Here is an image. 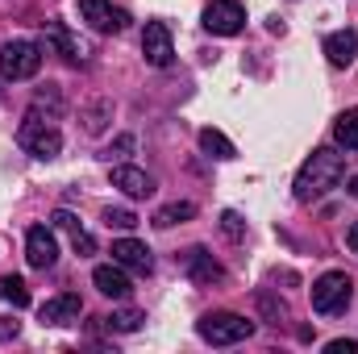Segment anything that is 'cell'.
Instances as JSON below:
<instances>
[{"label":"cell","mask_w":358,"mask_h":354,"mask_svg":"<svg viewBox=\"0 0 358 354\" xmlns=\"http://www.w3.org/2000/svg\"><path fill=\"white\" fill-rule=\"evenodd\" d=\"M346 176V159L338 155V150H313L308 159H304V167H300V176H296V200H321L325 192H334L338 183Z\"/></svg>","instance_id":"6da1fadb"},{"label":"cell","mask_w":358,"mask_h":354,"mask_svg":"<svg viewBox=\"0 0 358 354\" xmlns=\"http://www.w3.org/2000/svg\"><path fill=\"white\" fill-rule=\"evenodd\" d=\"M17 146L25 155H34V159H55L63 150V134H59L55 121H42L38 113H29L21 121V129H17Z\"/></svg>","instance_id":"7a4b0ae2"},{"label":"cell","mask_w":358,"mask_h":354,"mask_svg":"<svg viewBox=\"0 0 358 354\" xmlns=\"http://www.w3.org/2000/svg\"><path fill=\"white\" fill-rule=\"evenodd\" d=\"M196 334L208 346H238V342H246L255 334V321H246L238 313H204L200 325H196Z\"/></svg>","instance_id":"3957f363"},{"label":"cell","mask_w":358,"mask_h":354,"mask_svg":"<svg viewBox=\"0 0 358 354\" xmlns=\"http://www.w3.org/2000/svg\"><path fill=\"white\" fill-rule=\"evenodd\" d=\"M38 67H42V46H34V42H4L0 46V76L8 84L34 80Z\"/></svg>","instance_id":"277c9868"},{"label":"cell","mask_w":358,"mask_h":354,"mask_svg":"<svg viewBox=\"0 0 358 354\" xmlns=\"http://www.w3.org/2000/svg\"><path fill=\"white\" fill-rule=\"evenodd\" d=\"M350 296H355V283H350V275H346V271H325V275L313 283V309H317V313H325V317L346 313Z\"/></svg>","instance_id":"5b68a950"},{"label":"cell","mask_w":358,"mask_h":354,"mask_svg":"<svg viewBox=\"0 0 358 354\" xmlns=\"http://www.w3.org/2000/svg\"><path fill=\"white\" fill-rule=\"evenodd\" d=\"M204 29L208 34H221V38H234L246 29V8L238 0H208L204 8Z\"/></svg>","instance_id":"8992f818"},{"label":"cell","mask_w":358,"mask_h":354,"mask_svg":"<svg viewBox=\"0 0 358 354\" xmlns=\"http://www.w3.org/2000/svg\"><path fill=\"white\" fill-rule=\"evenodd\" d=\"M142 55H146L150 67H171L176 46H171V29H167V21H146V29H142Z\"/></svg>","instance_id":"52a82bcc"},{"label":"cell","mask_w":358,"mask_h":354,"mask_svg":"<svg viewBox=\"0 0 358 354\" xmlns=\"http://www.w3.org/2000/svg\"><path fill=\"white\" fill-rule=\"evenodd\" d=\"M80 17L88 21L96 34H121L129 25V17L121 8H113L108 0H80Z\"/></svg>","instance_id":"ba28073f"},{"label":"cell","mask_w":358,"mask_h":354,"mask_svg":"<svg viewBox=\"0 0 358 354\" xmlns=\"http://www.w3.org/2000/svg\"><path fill=\"white\" fill-rule=\"evenodd\" d=\"M25 259H29V267H38V271H50V267L59 263V242H55V234L46 225H34L25 234Z\"/></svg>","instance_id":"9c48e42d"},{"label":"cell","mask_w":358,"mask_h":354,"mask_svg":"<svg viewBox=\"0 0 358 354\" xmlns=\"http://www.w3.org/2000/svg\"><path fill=\"white\" fill-rule=\"evenodd\" d=\"M113 263H121L125 271H134V275H150L155 271V255L138 238H117L113 242Z\"/></svg>","instance_id":"30bf717a"},{"label":"cell","mask_w":358,"mask_h":354,"mask_svg":"<svg viewBox=\"0 0 358 354\" xmlns=\"http://www.w3.org/2000/svg\"><path fill=\"white\" fill-rule=\"evenodd\" d=\"M183 271H187L192 283H221V279H225V267L217 263L204 246H192V250L183 255Z\"/></svg>","instance_id":"8fae6325"},{"label":"cell","mask_w":358,"mask_h":354,"mask_svg":"<svg viewBox=\"0 0 358 354\" xmlns=\"http://www.w3.org/2000/svg\"><path fill=\"white\" fill-rule=\"evenodd\" d=\"M80 313H84V300L76 292H59L42 304V325H71L80 321Z\"/></svg>","instance_id":"7c38bea8"},{"label":"cell","mask_w":358,"mask_h":354,"mask_svg":"<svg viewBox=\"0 0 358 354\" xmlns=\"http://www.w3.org/2000/svg\"><path fill=\"white\" fill-rule=\"evenodd\" d=\"M92 283L104 292V296H113V300H125L129 292H134V283H129V271L121 263H100L92 271Z\"/></svg>","instance_id":"4fadbf2b"},{"label":"cell","mask_w":358,"mask_h":354,"mask_svg":"<svg viewBox=\"0 0 358 354\" xmlns=\"http://www.w3.org/2000/svg\"><path fill=\"white\" fill-rule=\"evenodd\" d=\"M46 46H55V55H63L67 63H84V42L63 25V21H46Z\"/></svg>","instance_id":"5bb4252c"},{"label":"cell","mask_w":358,"mask_h":354,"mask_svg":"<svg viewBox=\"0 0 358 354\" xmlns=\"http://www.w3.org/2000/svg\"><path fill=\"white\" fill-rule=\"evenodd\" d=\"M113 187H121L129 200H146V196H155V179L146 176L142 167H113Z\"/></svg>","instance_id":"9a60e30c"},{"label":"cell","mask_w":358,"mask_h":354,"mask_svg":"<svg viewBox=\"0 0 358 354\" xmlns=\"http://www.w3.org/2000/svg\"><path fill=\"white\" fill-rule=\"evenodd\" d=\"M358 55V34L355 29H334L329 38H325V59L334 63V67H350Z\"/></svg>","instance_id":"2e32d148"},{"label":"cell","mask_w":358,"mask_h":354,"mask_svg":"<svg viewBox=\"0 0 358 354\" xmlns=\"http://www.w3.org/2000/svg\"><path fill=\"white\" fill-rule=\"evenodd\" d=\"M200 150H204L208 159H221V163L238 155V146H234L221 129H213V125H208V129H200Z\"/></svg>","instance_id":"e0dca14e"},{"label":"cell","mask_w":358,"mask_h":354,"mask_svg":"<svg viewBox=\"0 0 358 354\" xmlns=\"http://www.w3.org/2000/svg\"><path fill=\"white\" fill-rule=\"evenodd\" d=\"M192 217H196V204H192V200H171V204H163V208L155 213V225H159V229H171V225L192 221Z\"/></svg>","instance_id":"ac0fdd59"},{"label":"cell","mask_w":358,"mask_h":354,"mask_svg":"<svg viewBox=\"0 0 358 354\" xmlns=\"http://www.w3.org/2000/svg\"><path fill=\"white\" fill-rule=\"evenodd\" d=\"M334 142L346 146V150H358V108H346V113L334 121Z\"/></svg>","instance_id":"d6986e66"},{"label":"cell","mask_w":358,"mask_h":354,"mask_svg":"<svg viewBox=\"0 0 358 354\" xmlns=\"http://www.w3.org/2000/svg\"><path fill=\"white\" fill-rule=\"evenodd\" d=\"M0 300H8L13 309H25V304H29V288H25V279H17V275H0Z\"/></svg>","instance_id":"ffe728a7"},{"label":"cell","mask_w":358,"mask_h":354,"mask_svg":"<svg viewBox=\"0 0 358 354\" xmlns=\"http://www.w3.org/2000/svg\"><path fill=\"white\" fill-rule=\"evenodd\" d=\"M142 321H146V317H142L138 309H121V313H108V317H104V325L117 330V334H134V330H142Z\"/></svg>","instance_id":"44dd1931"},{"label":"cell","mask_w":358,"mask_h":354,"mask_svg":"<svg viewBox=\"0 0 358 354\" xmlns=\"http://www.w3.org/2000/svg\"><path fill=\"white\" fill-rule=\"evenodd\" d=\"M259 309H263V317H267L271 325H283V321H287V304L275 300L271 292H259Z\"/></svg>","instance_id":"7402d4cb"},{"label":"cell","mask_w":358,"mask_h":354,"mask_svg":"<svg viewBox=\"0 0 358 354\" xmlns=\"http://www.w3.org/2000/svg\"><path fill=\"white\" fill-rule=\"evenodd\" d=\"M104 225H108V229L129 234V229L138 225V213H129V208H104Z\"/></svg>","instance_id":"603a6c76"},{"label":"cell","mask_w":358,"mask_h":354,"mask_svg":"<svg viewBox=\"0 0 358 354\" xmlns=\"http://www.w3.org/2000/svg\"><path fill=\"white\" fill-rule=\"evenodd\" d=\"M221 234H225L229 242H242V238H246V221H242L234 208H225V213H221Z\"/></svg>","instance_id":"cb8c5ba5"},{"label":"cell","mask_w":358,"mask_h":354,"mask_svg":"<svg viewBox=\"0 0 358 354\" xmlns=\"http://www.w3.org/2000/svg\"><path fill=\"white\" fill-rule=\"evenodd\" d=\"M71 246H76V255H96V238H92L88 229H71Z\"/></svg>","instance_id":"d4e9b609"},{"label":"cell","mask_w":358,"mask_h":354,"mask_svg":"<svg viewBox=\"0 0 358 354\" xmlns=\"http://www.w3.org/2000/svg\"><path fill=\"white\" fill-rule=\"evenodd\" d=\"M17 334H21V325H17L13 317H0V342H13Z\"/></svg>","instance_id":"484cf974"},{"label":"cell","mask_w":358,"mask_h":354,"mask_svg":"<svg viewBox=\"0 0 358 354\" xmlns=\"http://www.w3.org/2000/svg\"><path fill=\"white\" fill-rule=\"evenodd\" d=\"M325 351L329 354H358V342H342V338H338V342H329Z\"/></svg>","instance_id":"4316f807"},{"label":"cell","mask_w":358,"mask_h":354,"mask_svg":"<svg viewBox=\"0 0 358 354\" xmlns=\"http://www.w3.org/2000/svg\"><path fill=\"white\" fill-rule=\"evenodd\" d=\"M113 150H117V155H129V150H134V138H129V134H125V138H117V146H113ZM113 150H108V155H113Z\"/></svg>","instance_id":"83f0119b"},{"label":"cell","mask_w":358,"mask_h":354,"mask_svg":"<svg viewBox=\"0 0 358 354\" xmlns=\"http://www.w3.org/2000/svg\"><path fill=\"white\" fill-rule=\"evenodd\" d=\"M346 246H350V250L358 255V221L350 225V229H346Z\"/></svg>","instance_id":"f1b7e54d"},{"label":"cell","mask_w":358,"mask_h":354,"mask_svg":"<svg viewBox=\"0 0 358 354\" xmlns=\"http://www.w3.org/2000/svg\"><path fill=\"white\" fill-rule=\"evenodd\" d=\"M350 196H355V200H358V176L350 179Z\"/></svg>","instance_id":"f546056e"}]
</instances>
